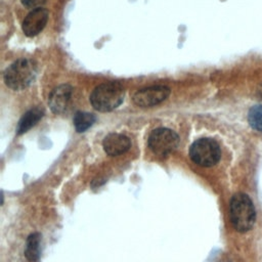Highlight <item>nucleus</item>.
<instances>
[{
	"label": "nucleus",
	"instance_id": "13",
	"mask_svg": "<svg viewBox=\"0 0 262 262\" xmlns=\"http://www.w3.org/2000/svg\"><path fill=\"white\" fill-rule=\"evenodd\" d=\"M248 121L253 129L262 132V104L254 105L249 111Z\"/></svg>",
	"mask_w": 262,
	"mask_h": 262
},
{
	"label": "nucleus",
	"instance_id": "9",
	"mask_svg": "<svg viewBox=\"0 0 262 262\" xmlns=\"http://www.w3.org/2000/svg\"><path fill=\"white\" fill-rule=\"evenodd\" d=\"M102 144L105 152L110 156L122 155L131 146L130 139L127 136L118 133H111L105 136Z\"/></svg>",
	"mask_w": 262,
	"mask_h": 262
},
{
	"label": "nucleus",
	"instance_id": "14",
	"mask_svg": "<svg viewBox=\"0 0 262 262\" xmlns=\"http://www.w3.org/2000/svg\"><path fill=\"white\" fill-rule=\"evenodd\" d=\"M46 0H21L23 4L27 7L31 8H38L40 7L43 3H45Z\"/></svg>",
	"mask_w": 262,
	"mask_h": 262
},
{
	"label": "nucleus",
	"instance_id": "4",
	"mask_svg": "<svg viewBox=\"0 0 262 262\" xmlns=\"http://www.w3.org/2000/svg\"><path fill=\"white\" fill-rule=\"evenodd\" d=\"M189 156L195 164L202 167H211L220 160L221 149L214 139L200 138L191 144Z\"/></svg>",
	"mask_w": 262,
	"mask_h": 262
},
{
	"label": "nucleus",
	"instance_id": "8",
	"mask_svg": "<svg viewBox=\"0 0 262 262\" xmlns=\"http://www.w3.org/2000/svg\"><path fill=\"white\" fill-rule=\"evenodd\" d=\"M73 89L69 85H60L53 89L49 95L48 103L53 113H63L71 101Z\"/></svg>",
	"mask_w": 262,
	"mask_h": 262
},
{
	"label": "nucleus",
	"instance_id": "7",
	"mask_svg": "<svg viewBox=\"0 0 262 262\" xmlns=\"http://www.w3.org/2000/svg\"><path fill=\"white\" fill-rule=\"evenodd\" d=\"M47 20L48 11L41 7L35 8L26 16L23 23V31L29 37L36 36L44 29Z\"/></svg>",
	"mask_w": 262,
	"mask_h": 262
},
{
	"label": "nucleus",
	"instance_id": "10",
	"mask_svg": "<svg viewBox=\"0 0 262 262\" xmlns=\"http://www.w3.org/2000/svg\"><path fill=\"white\" fill-rule=\"evenodd\" d=\"M43 117V111L35 107L30 111H28L19 120L17 127H16V133L23 134L27 132L30 128H32L41 118Z\"/></svg>",
	"mask_w": 262,
	"mask_h": 262
},
{
	"label": "nucleus",
	"instance_id": "2",
	"mask_svg": "<svg viewBox=\"0 0 262 262\" xmlns=\"http://www.w3.org/2000/svg\"><path fill=\"white\" fill-rule=\"evenodd\" d=\"M125 90L120 83L107 82L98 85L92 91L90 102L99 112H110L123 102Z\"/></svg>",
	"mask_w": 262,
	"mask_h": 262
},
{
	"label": "nucleus",
	"instance_id": "1",
	"mask_svg": "<svg viewBox=\"0 0 262 262\" xmlns=\"http://www.w3.org/2000/svg\"><path fill=\"white\" fill-rule=\"evenodd\" d=\"M229 212L231 223L237 231L245 232L253 227L256 212L251 199L247 194H234L230 201Z\"/></svg>",
	"mask_w": 262,
	"mask_h": 262
},
{
	"label": "nucleus",
	"instance_id": "3",
	"mask_svg": "<svg viewBox=\"0 0 262 262\" xmlns=\"http://www.w3.org/2000/svg\"><path fill=\"white\" fill-rule=\"evenodd\" d=\"M36 74V63L32 59L20 58L6 69L4 73V82L13 90H23L34 81Z\"/></svg>",
	"mask_w": 262,
	"mask_h": 262
},
{
	"label": "nucleus",
	"instance_id": "5",
	"mask_svg": "<svg viewBox=\"0 0 262 262\" xmlns=\"http://www.w3.org/2000/svg\"><path fill=\"white\" fill-rule=\"evenodd\" d=\"M179 145L178 135L167 128L154 130L148 137V146L155 155L167 157L177 149Z\"/></svg>",
	"mask_w": 262,
	"mask_h": 262
},
{
	"label": "nucleus",
	"instance_id": "6",
	"mask_svg": "<svg viewBox=\"0 0 262 262\" xmlns=\"http://www.w3.org/2000/svg\"><path fill=\"white\" fill-rule=\"evenodd\" d=\"M169 94L170 89L166 86H151L138 90L133 96V101L139 106L147 107L164 101Z\"/></svg>",
	"mask_w": 262,
	"mask_h": 262
},
{
	"label": "nucleus",
	"instance_id": "12",
	"mask_svg": "<svg viewBox=\"0 0 262 262\" xmlns=\"http://www.w3.org/2000/svg\"><path fill=\"white\" fill-rule=\"evenodd\" d=\"M95 122V117L86 112H78L74 117V126L77 132H84Z\"/></svg>",
	"mask_w": 262,
	"mask_h": 262
},
{
	"label": "nucleus",
	"instance_id": "11",
	"mask_svg": "<svg viewBox=\"0 0 262 262\" xmlns=\"http://www.w3.org/2000/svg\"><path fill=\"white\" fill-rule=\"evenodd\" d=\"M40 244H41V235L38 232H34L30 234L26 242L25 248V256L31 261H37L40 256Z\"/></svg>",
	"mask_w": 262,
	"mask_h": 262
}]
</instances>
